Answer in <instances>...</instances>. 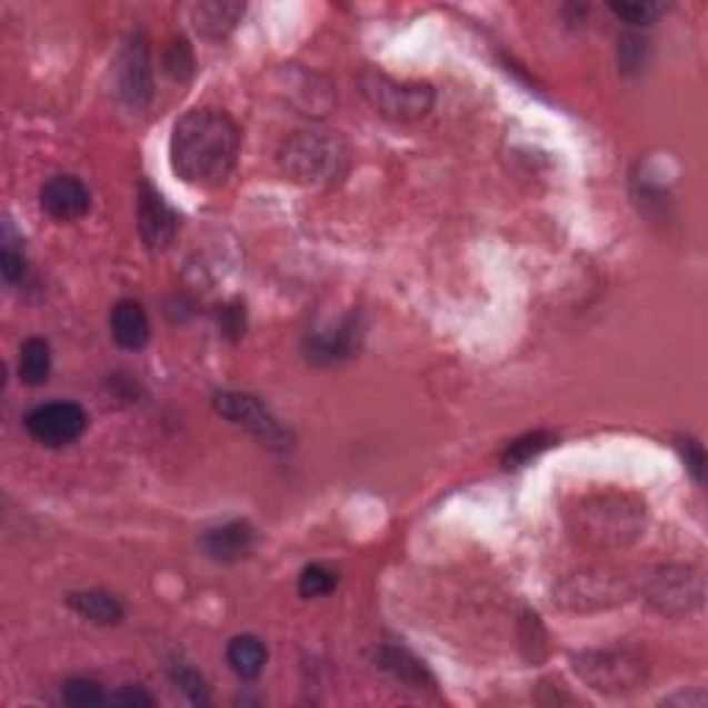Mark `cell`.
<instances>
[{
  "instance_id": "7",
  "label": "cell",
  "mask_w": 708,
  "mask_h": 708,
  "mask_svg": "<svg viewBox=\"0 0 708 708\" xmlns=\"http://www.w3.org/2000/svg\"><path fill=\"white\" fill-rule=\"evenodd\" d=\"M631 595V587L620 576L604 570H585L574 574L557 587V604L570 611H595L606 606H617Z\"/></svg>"
},
{
  "instance_id": "2",
  "label": "cell",
  "mask_w": 708,
  "mask_h": 708,
  "mask_svg": "<svg viewBox=\"0 0 708 708\" xmlns=\"http://www.w3.org/2000/svg\"><path fill=\"white\" fill-rule=\"evenodd\" d=\"M280 167L297 183L327 186L343 172V147L332 136L305 130L280 147Z\"/></svg>"
},
{
  "instance_id": "4",
  "label": "cell",
  "mask_w": 708,
  "mask_h": 708,
  "mask_svg": "<svg viewBox=\"0 0 708 708\" xmlns=\"http://www.w3.org/2000/svg\"><path fill=\"white\" fill-rule=\"evenodd\" d=\"M574 670L595 692L620 695L642 684V659L628 650H587L574 659Z\"/></svg>"
},
{
  "instance_id": "27",
  "label": "cell",
  "mask_w": 708,
  "mask_h": 708,
  "mask_svg": "<svg viewBox=\"0 0 708 708\" xmlns=\"http://www.w3.org/2000/svg\"><path fill=\"white\" fill-rule=\"evenodd\" d=\"M678 451H681L684 462H687V471L692 473V479L698 485H704V473H706V451L704 446L695 438H681L678 440Z\"/></svg>"
},
{
  "instance_id": "21",
  "label": "cell",
  "mask_w": 708,
  "mask_h": 708,
  "mask_svg": "<svg viewBox=\"0 0 708 708\" xmlns=\"http://www.w3.org/2000/svg\"><path fill=\"white\" fill-rule=\"evenodd\" d=\"M336 570L325 568V565H310V568H305L302 576H299V592H302V598H321V595H330L336 590Z\"/></svg>"
},
{
  "instance_id": "23",
  "label": "cell",
  "mask_w": 708,
  "mask_h": 708,
  "mask_svg": "<svg viewBox=\"0 0 708 708\" xmlns=\"http://www.w3.org/2000/svg\"><path fill=\"white\" fill-rule=\"evenodd\" d=\"M172 678L178 681V687L183 689L186 695H189V700L195 706H208V704H211V698H208L206 681H202L200 672L191 670L189 665H174Z\"/></svg>"
},
{
  "instance_id": "25",
  "label": "cell",
  "mask_w": 708,
  "mask_h": 708,
  "mask_svg": "<svg viewBox=\"0 0 708 708\" xmlns=\"http://www.w3.org/2000/svg\"><path fill=\"white\" fill-rule=\"evenodd\" d=\"M163 67H167L169 76L178 78V81H186V78L195 72V59H191V50H189V44L183 42V39H180V42H172Z\"/></svg>"
},
{
  "instance_id": "16",
  "label": "cell",
  "mask_w": 708,
  "mask_h": 708,
  "mask_svg": "<svg viewBox=\"0 0 708 708\" xmlns=\"http://www.w3.org/2000/svg\"><path fill=\"white\" fill-rule=\"evenodd\" d=\"M67 604H70L81 617L98 622V626H117V622L124 617L122 604H119L114 595L103 590L70 592L67 595Z\"/></svg>"
},
{
  "instance_id": "26",
  "label": "cell",
  "mask_w": 708,
  "mask_h": 708,
  "mask_svg": "<svg viewBox=\"0 0 708 708\" xmlns=\"http://www.w3.org/2000/svg\"><path fill=\"white\" fill-rule=\"evenodd\" d=\"M609 9L615 11L617 17H622L626 22H631V26H648L656 14L665 11V6L661 3H609Z\"/></svg>"
},
{
  "instance_id": "17",
  "label": "cell",
  "mask_w": 708,
  "mask_h": 708,
  "mask_svg": "<svg viewBox=\"0 0 708 708\" xmlns=\"http://www.w3.org/2000/svg\"><path fill=\"white\" fill-rule=\"evenodd\" d=\"M266 659H269L266 645L258 637H252V634H241V637L230 639L228 661L236 676L243 678V681H255L263 672Z\"/></svg>"
},
{
  "instance_id": "3",
  "label": "cell",
  "mask_w": 708,
  "mask_h": 708,
  "mask_svg": "<svg viewBox=\"0 0 708 708\" xmlns=\"http://www.w3.org/2000/svg\"><path fill=\"white\" fill-rule=\"evenodd\" d=\"M360 92L377 114L393 122H418L432 111L435 92L429 83H399L377 70L360 76Z\"/></svg>"
},
{
  "instance_id": "6",
  "label": "cell",
  "mask_w": 708,
  "mask_h": 708,
  "mask_svg": "<svg viewBox=\"0 0 708 708\" xmlns=\"http://www.w3.org/2000/svg\"><path fill=\"white\" fill-rule=\"evenodd\" d=\"M213 407H217L219 416L228 418L236 427L247 429L260 443L271 446V449H291V432L255 396L225 390V393H217Z\"/></svg>"
},
{
  "instance_id": "15",
  "label": "cell",
  "mask_w": 708,
  "mask_h": 708,
  "mask_svg": "<svg viewBox=\"0 0 708 708\" xmlns=\"http://www.w3.org/2000/svg\"><path fill=\"white\" fill-rule=\"evenodd\" d=\"M247 6L243 3H228V0H211V3H197L191 9V20L195 28L208 39H222L238 26Z\"/></svg>"
},
{
  "instance_id": "8",
  "label": "cell",
  "mask_w": 708,
  "mask_h": 708,
  "mask_svg": "<svg viewBox=\"0 0 708 708\" xmlns=\"http://www.w3.org/2000/svg\"><path fill=\"white\" fill-rule=\"evenodd\" d=\"M87 412L76 401H48V405L33 407L26 416V427L37 443L61 449L70 446L87 432Z\"/></svg>"
},
{
  "instance_id": "1",
  "label": "cell",
  "mask_w": 708,
  "mask_h": 708,
  "mask_svg": "<svg viewBox=\"0 0 708 708\" xmlns=\"http://www.w3.org/2000/svg\"><path fill=\"white\" fill-rule=\"evenodd\" d=\"M241 130L225 111L195 109L174 122L169 156L178 178L189 186L211 189L233 172Z\"/></svg>"
},
{
  "instance_id": "22",
  "label": "cell",
  "mask_w": 708,
  "mask_h": 708,
  "mask_svg": "<svg viewBox=\"0 0 708 708\" xmlns=\"http://www.w3.org/2000/svg\"><path fill=\"white\" fill-rule=\"evenodd\" d=\"M61 698H64V704L81 708L106 704V695L103 689H100V684L89 681V678H72V681H67L64 687H61Z\"/></svg>"
},
{
  "instance_id": "11",
  "label": "cell",
  "mask_w": 708,
  "mask_h": 708,
  "mask_svg": "<svg viewBox=\"0 0 708 708\" xmlns=\"http://www.w3.org/2000/svg\"><path fill=\"white\" fill-rule=\"evenodd\" d=\"M89 189L72 174H56L39 189V206L59 222H76L89 211Z\"/></svg>"
},
{
  "instance_id": "20",
  "label": "cell",
  "mask_w": 708,
  "mask_h": 708,
  "mask_svg": "<svg viewBox=\"0 0 708 708\" xmlns=\"http://www.w3.org/2000/svg\"><path fill=\"white\" fill-rule=\"evenodd\" d=\"M554 443H557V435H551V432L520 435V438H515L512 443H509L507 449H503L501 466L503 468H523V466H529L531 460H537V457H540L542 451L551 449Z\"/></svg>"
},
{
  "instance_id": "9",
  "label": "cell",
  "mask_w": 708,
  "mask_h": 708,
  "mask_svg": "<svg viewBox=\"0 0 708 708\" xmlns=\"http://www.w3.org/2000/svg\"><path fill=\"white\" fill-rule=\"evenodd\" d=\"M650 604L667 615H687L704 604V576L692 568H665L645 587Z\"/></svg>"
},
{
  "instance_id": "19",
  "label": "cell",
  "mask_w": 708,
  "mask_h": 708,
  "mask_svg": "<svg viewBox=\"0 0 708 708\" xmlns=\"http://www.w3.org/2000/svg\"><path fill=\"white\" fill-rule=\"evenodd\" d=\"M20 379L22 385H44L50 377V347L42 338H28L20 347Z\"/></svg>"
},
{
  "instance_id": "5",
  "label": "cell",
  "mask_w": 708,
  "mask_h": 708,
  "mask_svg": "<svg viewBox=\"0 0 708 708\" xmlns=\"http://www.w3.org/2000/svg\"><path fill=\"white\" fill-rule=\"evenodd\" d=\"M581 531L590 542L598 546H626L628 540L639 535V515L637 503H628L626 498H598L592 507L579 509Z\"/></svg>"
},
{
  "instance_id": "12",
  "label": "cell",
  "mask_w": 708,
  "mask_h": 708,
  "mask_svg": "<svg viewBox=\"0 0 708 708\" xmlns=\"http://www.w3.org/2000/svg\"><path fill=\"white\" fill-rule=\"evenodd\" d=\"M119 94H122L124 106H130V109H144L150 103V56H147L141 37L130 39L122 61H119Z\"/></svg>"
},
{
  "instance_id": "10",
  "label": "cell",
  "mask_w": 708,
  "mask_h": 708,
  "mask_svg": "<svg viewBox=\"0 0 708 708\" xmlns=\"http://www.w3.org/2000/svg\"><path fill=\"white\" fill-rule=\"evenodd\" d=\"M136 213H139V233L144 238L150 252H161L178 236V213L169 208V202L158 195L152 186H139V200H136Z\"/></svg>"
},
{
  "instance_id": "24",
  "label": "cell",
  "mask_w": 708,
  "mask_h": 708,
  "mask_svg": "<svg viewBox=\"0 0 708 708\" xmlns=\"http://www.w3.org/2000/svg\"><path fill=\"white\" fill-rule=\"evenodd\" d=\"M14 238H11V228L6 225L3 233V258H0V271H3L6 282H17L26 275V258H22V249L14 247Z\"/></svg>"
},
{
  "instance_id": "13",
  "label": "cell",
  "mask_w": 708,
  "mask_h": 708,
  "mask_svg": "<svg viewBox=\"0 0 708 708\" xmlns=\"http://www.w3.org/2000/svg\"><path fill=\"white\" fill-rule=\"evenodd\" d=\"M255 546V531L249 523H225L219 529H208L200 537V548L206 551V557L217 559V562H238V559L247 557Z\"/></svg>"
},
{
  "instance_id": "29",
  "label": "cell",
  "mask_w": 708,
  "mask_h": 708,
  "mask_svg": "<svg viewBox=\"0 0 708 708\" xmlns=\"http://www.w3.org/2000/svg\"><path fill=\"white\" fill-rule=\"evenodd\" d=\"M111 704H119V706H133V708H150L156 706V700L150 698V695L144 692V689L139 687H124L122 692H117L114 698H111Z\"/></svg>"
},
{
  "instance_id": "18",
  "label": "cell",
  "mask_w": 708,
  "mask_h": 708,
  "mask_svg": "<svg viewBox=\"0 0 708 708\" xmlns=\"http://www.w3.org/2000/svg\"><path fill=\"white\" fill-rule=\"evenodd\" d=\"M377 665L382 667L388 676H393L396 681L407 684V687L421 689L423 684H432V678H429V672L423 670L421 661L412 659V656L401 648H390V645L379 648L377 650Z\"/></svg>"
},
{
  "instance_id": "28",
  "label": "cell",
  "mask_w": 708,
  "mask_h": 708,
  "mask_svg": "<svg viewBox=\"0 0 708 708\" xmlns=\"http://www.w3.org/2000/svg\"><path fill=\"white\" fill-rule=\"evenodd\" d=\"M219 321H222V330L228 332L230 338H238L247 330V313H243L241 305H228V308L222 310V316H219Z\"/></svg>"
},
{
  "instance_id": "14",
  "label": "cell",
  "mask_w": 708,
  "mask_h": 708,
  "mask_svg": "<svg viewBox=\"0 0 708 708\" xmlns=\"http://www.w3.org/2000/svg\"><path fill=\"white\" fill-rule=\"evenodd\" d=\"M111 336L122 349H141L150 341V321L144 308L133 299H122L111 310Z\"/></svg>"
}]
</instances>
